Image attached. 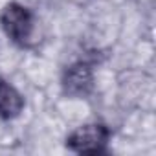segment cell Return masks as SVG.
Segmentation results:
<instances>
[{
    "mask_svg": "<svg viewBox=\"0 0 156 156\" xmlns=\"http://www.w3.org/2000/svg\"><path fill=\"white\" fill-rule=\"evenodd\" d=\"M108 138L110 130L103 123H87L66 138V147L79 154H99L107 149Z\"/></svg>",
    "mask_w": 156,
    "mask_h": 156,
    "instance_id": "obj_1",
    "label": "cell"
},
{
    "mask_svg": "<svg viewBox=\"0 0 156 156\" xmlns=\"http://www.w3.org/2000/svg\"><path fill=\"white\" fill-rule=\"evenodd\" d=\"M0 24H2L6 35L17 42V44H26L33 33V15L31 11L17 2L8 4L2 9L0 15Z\"/></svg>",
    "mask_w": 156,
    "mask_h": 156,
    "instance_id": "obj_2",
    "label": "cell"
},
{
    "mask_svg": "<svg viewBox=\"0 0 156 156\" xmlns=\"http://www.w3.org/2000/svg\"><path fill=\"white\" fill-rule=\"evenodd\" d=\"M64 92L70 96H87L94 87V72L87 62H73L62 75Z\"/></svg>",
    "mask_w": 156,
    "mask_h": 156,
    "instance_id": "obj_3",
    "label": "cell"
},
{
    "mask_svg": "<svg viewBox=\"0 0 156 156\" xmlns=\"http://www.w3.org/2000/svg\"><path fill=\"white\" fill-rule=\"evenodd\" d=\"M24 110V98L20 92L0 77V118L13 119Z\"/></svg>",
    "mask_w": 156,
    "mask_h": 156,
    "instance_id": "obj_4",
    "label": "cell"
}]
</instances>
